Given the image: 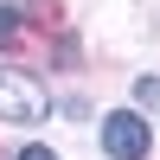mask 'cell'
<instances>
[{
	"instance_id": "cell-5",
	"label": "cell",
	"mask_w": 160,
	"mask_h": 160,
	"mask_svg": "<svg viewBox=\"0 0 160 160\" xmlns=\"http://www.w3.org/2000/svg\"><path fill=\"white\" fill-rule=\"evenodd\" d=\"M19 160H58V154H51V148H26Z\"/></svg>"
},
{
	"instance_id": "cell-4",
	"label": "cell",
	"mask_w": 160,
	"mask_h": 160,
	"mask_svg": "<svg viewBox=\"0 0 160 160\" xmlns=\"http://www.w3.org/2000/svg\"><path fill=\"white\" fill-rule=\"evenodd\" d=\"M135 102H148V109H154V102H160V77H141V83H135Z\"/></svg>"
},
{
	"instance_id": "cell-2",
	"label": "cell",
	"mask_w": 160,
	"mask_h": 160,
	"mask_svg": "<svg viewBox=\"0 0 160 160\" xmlns=\"http://www.w3.org/2000/svg\"><path fill=\"white\" fill-rule=\"evenodd\" d=\"M102 148H109L115 160H141L154 148L148 141V122H141L135 109H115V115H102Z\"/></svg>"
},
{
	"instance_id": "cell-1",
	"label": "cell",
	"mask_w": 160,
	"mask_h": 160,
	"mask_svg": "<svg viewBox=\"0 0 160 160\" xmlns=\"http://www.w3.org/2000/svg\"><path fill=\"white\" fill-rule=\"evenodd\" d=\"M45 109H51V96L38 90V77L0 64V122H45Z\"/></svg>"
},
{
	"instance_id": "cell-3",
	"label": "cell",
	"mask_w": 160,
	"mask_h": 160,
	"mask_svg": "<svg viewBox=\"0 0 160 160\" xmlns=\"http://www.w3.org/2000/svg\"><path fill=\"white\" fill-rule=\"evenodd\" d=\"M26 13H32V0H0V38H13L26 26Z\"/></svg>"
}]
</instances>
